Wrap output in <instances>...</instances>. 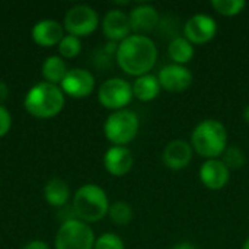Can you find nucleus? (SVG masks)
<instances>
[{
  "mask_svg": "<svg viewBox=\"0 0 249 249\" xmlns=\"http://www.w3.org/2000/svg\"><path fill=\"white\" fill-rule=\"evenodd\" d=\"M115 58L124 73L140 77L143 74H149L155 67L158 48L150 36L134 34L118 44Z\"/></svg>",
  "mask_w": 249,
  "mask_h": 249,
  "instance_id": "1",
  "label": "nucleus"
},
{
  "mask_svg": "<svg viewBox=\"0 0 249 249\" xmlns=\"http://www.w3.org/2000/svg\"><path fill=\"white\" fill-rule=\"evenodd\" d=\"M191 146L198 156L217 159L228 149V130L225 124L213 118L200 121L191 133Z\"/></svg>",
  "mask_w": 249,
  "mask_h": 249,
  "instance_id": "2",
  "label": "nucleus"
},
{
  "mask_svg": "<svg viewBox=\"0 0 249 249\" xmlns=\"http://www.w3.org/2000/svg\"><path fill=\"white\" fill-rule=\"evenodd\" d=\"M26 111L39 120L55 117L64 107V93L57 85L41 82L32 86L25 96Z\"/></svg>",
  "mask_w": 249,
  "mask_h": 249,
  "instance_id": "3",
  "label": "nucleus"
},
{
  "mask_svg": "<svg viewBox=\"0 0 249 249\" xmlns=\"http://www.w3.org/2000/svg\"><path fill=\"white\" fill-rule=\"evenodd\" d=\"M109 210L107 193L96 184L80 187L73 198V212L79 220L85 223H96L102 220Z\"/></svg>",
  "mask_w": 249,
  "mask_h": 249,
  "instance_id": "4",
  "label": "nucleus"
},
{
  "mask_svg": "<svg viewBox=\"0 0 249 249\" xmlns=\"http://www.w3.org/2000/svg\"><path fill=\"white\" fill-rule=\"evenodd\" d=\"M140 121L131 109L114 111L104 124V134L114 146H125L133 142L139 133Z\"/></svg>",
  "mask_w": 249,
  "mask_h": 249,
  "instance_id": "5",
  "label": "nucleus"
},
{
  "mask_svg": "<svg viewBox=\"0 0 249 249\" xmlns=\"http://www.w3.org/2000/svg\"><path fill=\"white\" fill-rule=\"evenodd\" d=\"M95 235L90 226L77 219L64 220L55 236V249H93Z\"/></svg>",
  "mask_w": 249,
  "mask_h": 249,
  "instance_id": "6",
  "label": "nucleus"
},
{
  "mask_svg": "<svg viewBox=\"0 0 249 249\" xmlns=\"http://www.w3.org/2000/svg\"><path fill=\"white\" fill-rule=\"evenodd\" d=\"M133 86L121 79V77H112L105 80L98 90V101L99 104L107 109H125V107L133 99Z\"/></svg>",
  "mask_w": 249,
  "mask_h": 249,
  "instance_id": "7",
  "label": "nucleus"
},
{
  "mask_svg": "<svg viewBox=\"0 0 249 249\" xmlns=\"http://www.w3.org/2000/svg\"><path fill=\"white\" fill-rule=\"evenodd\" d=\"M99 25V16L96 10L88 4H77L67 10L64 16V29L69 35L77 38L90 35Z\"/></svg>",
  "mask_w": 249,
  "mask_h": 249,
  "instance_id": "8",
  "label": "nucleus"
},
{
  "mask_svg": "<svg viewBox=\"0 0 249 249\" xmlns=\"http://www.w3.org/2000/svg\"><path fill=\"white\" fill-rule=\"evenodd\" d=\"M217 34V22L204 13L193 15L184 25V36L193 45H203L210 42Z\"/></svg>",
  "mask_w": 249,
  "mask_h": 249,
  "instance_id": "9",
  "label": "nucleus"
},
{
  "mask_svg": "<svg viewBox=\"0 0 249 249\" xmlns=\"http://www.w3.org/2000/svg\"><path fill=\"white\" fill-rule=\"evenodd\" d=\"M193 73L188 67L174 63L162 67L158 73L160 88L171 93L185 92L193 85Z\"/></svg>",
  "mask_w": 249,
  "mask_h": 249,
  "instance_id": "10",
  "label": "nucleus"
},
{
  "mask_svg": "<svg viewBox=\"0 0 249 249\" xmlns=\"http://www.w3.org/2000/svg\"><path fill=\"white\" fill-rule=\"evenodd\" d=\"M61 90L71 98H86L95 88V77L86 69H71L61 80Z\"/></svg>",
  "mask_w": 249,
  "mask_h": 249,
  "instance_id": "11",
  "label": "nucleus"
},
{
  "mask_svg": "<svg viewBox=\"0 0 249 249\" xmlns=\"http://www.w3.org/2000/svg\"><path fill=\"white\" fill-rule=\"evenodd\" d=\"M198 177L206 188L212 191H220L228 185L231 171L222 162V159H207L200 166Z\"/></svg>",
  "mask_w": 249,
  "mask_h": 249,
  "instance_id": "12",
  "label": "nucleus"
},
{
  "mask_svg": "<svg viewBox=\"0 0 249 249\" xmlns=\"http://www.w3.org/2000/svg\"><path fill=\"white\" fill-rule=\"evenodd\" d=\"M193 146L187 140L175 139L169 142L162 152V162L172 171H181L187 168L193 159Z\"/></svg>",
  "mask_w": 249,
  "mask_h": 249,
  "instance_id": "13",
  "label": "nucleus"
},
{
  "mask_svg": "<svg viewBox=\"0 0 249 249\" xmlns=\"http://www.w3.org/2000/svg\"><path fill=\"white\" fill-rule=\"evenodd\" d=\"M102 31H104V35L112 42L124 41L127 36L131 35L130 34L131 25H130L128 15L120 9H112L107 12L102 20Z\"/></svg>",
  "mask_w": 249,
  "mask_h": 249,
  "instance_id": "14",
  "label": "nucleus"
},
{
  "mask_svg": "<svg viewBox=\"0 0 249 249\" xmlns=\"http://www.w3.org/2000/svg\"><path fill=\"white\" fill-rule=\"evenodd\" d=\"M134 165L133 153L125 146H112L104 155V166L112 177L127 175Z\"/></svg>",
  "mask_w": 249,
  "mask_h": 249,
  "instance_id": "15",
  "label": "nucleus"
},
{
  "mask_svg": "<svg viewBox=\"0 0 249 249\" xmlns=\"http://www.w3.org/2000/svg\"><path fill=\"white\" fill-rule=\"evenodd\" d=\"M131 31L137 35H146L159 25V12L152 4H139L128 13Z\"/></svg>",
  "mask_w": 249,
  "mask_h": 249,
  "instance_id": "16",
  "label": "nucleus"
},
{
  "mask_svg": "<svg viewBox=\"0 0 249 249\" xmlns=\"http://www.w3.org/2000/svg\"><path fill=\"white\" fill-rule=\"evenodd\" d=\"M63 26L53 19H44L32 28V38L41 47H53L63 39Z\"/></svg>",
  "mask_w": 249,
  "mask_h": 249,
  "instance_id": "17",
  "label": "nucleus"
},
{
  "mask_svg": "<svg viewBox=\"0 0 249 249\" xmlns=\"http://www.w3.org/2000/svg\"><path fill=\"white\" fill-rule=\"evenodd\" d=\"M131 86H133V95L142 102H150L156 99L162 89L158 80V76L150 74V73L136 77Z\"/></svg>",
  "mask_w": 249,
  "mask_h": 249,
  "instance_id": "18",
  "label": "nucleus"
},
{
  "mask_svg": "<svg viewBox=\"0 0 249 249\" xmlns=\"http://www.w3.org/2000/svg\"><path fill=\"white\" fill-rule=\"evenodd\" d=\"M194 53H196L194 45L185 36H175L171 39L168 45V54L174 61V64L185 66L193 60Z\"/></svg>",
  "mask_w": 249,
  "mask_h": 249,
  "instance_id": "19",
  "label": "nucleus"
},
{
  "mask_svg": "<svg viewBox=\"0 0 249 249\" xmlns=\"http://www.w3.org/2000/svg\"><path fill=\"white\" fill-rule=\"evenodd\" d=\"M44 197L48 204H51L54 207H61L69 201L70 188L63 179L53 178L44 187Z\"/></svg>",
  "mask_w": 249,
  "mask_h": 249,
  "instance_id": "20",
  "label": "nucleus"
},
{
  "mask_svg": "<svg viewBox=\"0 0 249 249\" xmlns=\"http://www.w3.org/2000/svg\"><path fill=\"white\" fill-rule=\"evenodd\" d=\"M42 76L44 79L51 83V85H57L61 83V80L64 79V76L67 74V64L61 57L57 55H51L48 57L44 63H42Z\"/></svg>",
  "mask_w": 249,
  "mask_h": 249,
  "instance_id": "21",
  "label": "nucleus"
},
{
  "mask_svg": "<svg viewBox=\"0 0 249 249\" xmlns=\"http://www.w3.org/2000/svg\"><path fill=\"white\" fill-rule=\"evenodd\" d=\"M108 216L112 223L118 226H127L133 220V207L125 201H115L109 206Z\"/></svg>",
  "mask_w": 249,
  "mask_h": 249,
  "instance_id": "22",
  "label": "nucleus"
},
{
  "mask_svg": "<svg viewBox=\"0 0 249 249\" xmlns=\"http://www.w3.org/2000/svg\"><path fill=\"white\" fill-rule=\"evenodd\" d=\"M210 4L219 15L228 18L239 15L247 7L245 0H212Z\"/></svg>",
  "mask_w": 249,
  "mask_h": 249,
  "instance_id": "23",
  "label": "nucleus"
},
{
  "mask_svg": "<svg viewBox=\"0 0 249 249\" xmlns=\"http://www.w3.org/2000/svg\"><path fill=\"white\" fill-rule=\"evenodd\" d=\"M58 51H60L61 57H64V58H74L82 51L80 38H77L74 35H64L58 44Z\"/></svg>",
  "mask_w": 249,
  "mask_h": 249,
  "instance_id": "24",
  "label": "nucleus"
},
{
  "mask_svg": "<svg viewBox=\"0 0 249 249\" xmlns=\"http://www.w3.org/2000/svg\"><path fill=\"white\" fill-rule=\"evenodd\" d=\"M222 162L231 169H239L245 163V153L239 147H228L222 155Z\"/></svg>",
  "mask_w": 249,
  "mask_h": 249,
  "instance_id": "25",
  "label": "nucleus"
},
{
  "mask_svg": "<svg viewBox=\"0 0 249 249\" xmlns=\"http://www.w3.org/2000/svg\"><path fill=\"white\" fill-rule=\"evenodd\" d=\"M93 249H124V242L123 239L115 235V233H104L95 241Z\"/></svg>",
  "mask_w": 249,
  "mask_h": 249,
  "instance_id": "26",
  "label": "nucleus"
},
{
  "mask_svg": "<svg viewBox=\"0 0 249 249\" xmlns=\"http://www.w3.org/2000/svg\"><path fill=\"white\" fill-rule=\"evenodd\" d=\"M10 125H12L10 112H9L3 105H0V137L6 136V134L9 133Z\"/></svg>",
  "mask_w": 249,
  "mask_h": 249,
  "instance_id": "27",
  "label": "nucleus"
},
{
  "mask_svg": "<svg viewBox=\"0 0 249 249\" xmlns=\"http://www.w3.org/2000/svg\"><path fill=\"white\" fill-rule=\"evenodd\" d=\"M23 249H50V247L42 241H32V242L26 244Z\"/></svg>",
  "mask_w": 249,
  "mask_h": 249,
  "instance_id": "28",
  "label": "nucleus"
},
{
  "mask_svg": "<svg viewBox=\"0 0 249 249\" xmlns=\"http://www.w3.org/2000/svg\"><path fill=\"white\" fill-rule=\"evenodd\" d=\"M7 95H9L7 85H6L4 82H1V80H0V105H1V102L7 98Z\"/></svg>",
  "mask_w": 249,
  "mask_h": 249,
  "instance_id": "29",
  "label": "nucleus"
},
{
  "mask_svg": "<svg viewBox=\"0 0 249 249\" xmlns=\"http://www.w3.org/2000/svg\"><path fill=\"white\" fill-rule=\"evenodd\" d=\"M172 249H196V247L191 242H179V244H177Z\"/></svg>",
  "mask_w": 249,
  "mask_h": 249,
  "instance_id": "30",
  "label": "nucleus"
},
{
  "mask_svg": "<svg viewBox=\"0 0 249 249\" xmlns=\"http://www.w3.org/2000/svg\"><path fill=\"white\" fill-rule=\"evenodd\" d=\"M244 120H245L247 124H249V104L247 105V108L244 109Z\"/></svg>",
  "mask_w": 249,
  "mask_h": 249,
  "instance_id": "31",
  "label": "nucleus"
},
{
  "mask_svg": "<svg viewBox=\"0 0 249 249\" xmlns=\"http://www.w3.org/2000/svg\"><path fill=\"white\" fill-rule=\"evenodd\" d=\"M242 249H249V238L244 242V245H242Z\"/></svg>",
  "mask_w": 249,
  "mask_h": 249,
  "instance_id": "32",
  "label": "nucleus"
}]
</instances>
